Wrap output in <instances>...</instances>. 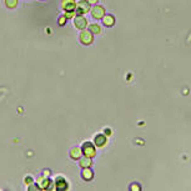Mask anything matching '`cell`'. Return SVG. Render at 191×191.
Instances as JSON below:
<instances>
[{
	"label": "cell",
	"mask_w": 191,
	"mask_h": 191,
	"mask_svg": "<svg viewBox=\"0 0 191 191\" xmlns=\"http://www.w3.org/2000/svg\"><path fill=\"white\" fill-rule=\"evenodd\" d=\"M81 152H83L85 156H88V157H91V159H93V157L96 155V149H95V146H94L91 142L86 141V142L83 145Z\"/></svg>",
	"instance_id": "1"
},
{
	"label": "cell",
	"mask_w": 191,
	"mask_h": 191,
	"mask_svg": "<svg viewBox=\"0 0 191 191\" xmlns=\"http://www.w3.org/2000/svg\"><path fill=\"white\" fill-rule=\"evenodd\" d=\"M89 10H90V4L86 0H81V1H79V4H76L75 14L76 15H83L85 13H89Z\"/></svg>",
	"instance_id": "2"
},
{
	"label": "cell",
	"mask_w": 191,
	"mask_h": 191,
	"mask_svg": "<svg viewBox=\"0 0 191 191\" xmlns=\"http://www.w3.org/2000/svg\"><path fill=\"white\" fill-rule=\"evenodd\" d=\"M80 41L84 44V45H90L93 41H94V35L89 31V30H83L80 33Z\"/></svg>",
	"instance_id": "3"
},
{
	"label": "cell",
	"mask_w": 191,
	"mask_h": 191,
	"mask_svg": "<svg viewBox=\"0 0 191 191\" xmlns=\"http://www.w3.org/2000/svg\"><path fill=\"white\" fill-rule=\"evenodd\" d=\"M74 25H75L76 29H79V30H84V29L88 26V20H86L84 16L78 15V16L74 18Z\"/></svg>",
	"instance_id": "4"
},
{
	"label": "cell",
	"mask_w": 191,
	"mask_h": 191,
	"mask_svg": "<svg viewBox=\"0 0 191 191\" xmlns=\"http://www.w3.org/2000/svg\"><path fill=\"white\" fill-rule=\"evenodd\" d=\"M68 188H69V184L66 183V180H65L64 178L58 176V178L55 179V189H56V190L65 191V190H68Z\"/></svg>",
	"instance_id": "5"
},
{
	"label": "cell",
	"mask_w": 191,
	"mask_h": 191,
	"mask_svg": "<svg viewBox=\"0 0 191 191\" xmlns=\"http://www.w3.org/2000/svg\"><path fill=\"white\" fill-rule=\"evenodd\" d=\"M51 185H53V183L48 178H40L38 181V186L41 190H49V189H51Z\"/></svg>",
	"instance_id": "6"
},
{
	"label": "cell",
	"mask_w": 191,
	"mask_h": 191,
	"mask_svg": "<svg viewBox=\"0 0 191 191\" xmlns=\"http://www.w3.org/2000/svg\"><path fill=\"white\" fill-rule=\"evenodd\" d=\"M61 6L65 11H75L76 8V1L75 0H63Z\"/></svg>",
	"instance_id": "7"
},
{
	"label": "cell",
	"mask_w": 191,
	"mask_h": 191,
	"mask_svg": "<svg viewBox=\"0 0 191 191\" xmlns=\"http://www.w3.org/2000/svg\"><path fill=\"white\" fill-rule=\"evenodd\" d=\"M91 15L95 19H101L105 15V9L101 5H96V6L93 8V10H91Z\"/></svg>",
	"instance_id": "8"
},
{
	"label": "cell",
	"mask_w": 191,
	"mask_h": 191,
	"mask_svg": "<svg viewBox=\"0 0 191 191\" xmlns=\"http://www.w3.org/2000/svg\"><path fill=\"white\" fill-rule=\"evenodd\" d=\"M94 142H95V145L97 146V147H104V146L106 145V142H107V136L100 134V135H97V136L95 137Z\"/></svg>",
	"instance_id": "9"
},
{
	"label": "cell",
	"mask_w": 191,
	"mask_h": 191,
	"mask_svg": "<svg viewBox=\"0 0 191 191\" xmlns=\"http://www.w3.org/2000/svg\"><path fill=\"white\" fill-rule=\"evenodd\" d=\"M102 23H104V25L105 26H112L114 24H115V18H114V15H104L102 18Z\"/></svg>",
	"instance_id": "10"
},
{
	"label": "cell",
	"mask_w": 191,
	"mask_h": 191,
	"mask_svg": "<svg viewBox=\"0 0 191 191\" xmlns=\"http://www.w3.org/2000/svg\"><path fill=\"white\" fill-rule=\"evenodd\" d=\"M79 165H80L81 168H90V166L93 165L91 157H88V156H85V157H80V160H79Z\"/></svg>",
	"instance_id": "11"
},
{
	"label": "cell",
	"mask_w": 191,
	"mask_h": 191,
	"mask_svg": "<svg viewBox=\"0 0 191 191\" xmlns=\"http://www.w3.org/2000/svg\"><path fill=\"white\" fill-rule=\"evenodd\" d=\"M83 179L84 180H86V181H89V180H91L93 178H94V173L91 171V169L90 168H84V170H83Z\"/></svg>",
	"instance_id": "12"
},
{
	"label": "cell",
	"mask_w": 191,
	"mask_h": 191,
	"mask_svg": "<svg viewBox=\"0 0 191 191\" xmlns=\"http://www.w3.org/2000/svg\"><path fill=\"white\" fill-rule=\"evenodd\" d=\"M81 155H83V152H81V149H79V147H74L70 150V156L74 160H79L81 157Z\"/></svg>",
	"instance_id": "13"
},
{
	"label": "cell",
	"mask_w": 191,
	"mask_h": 191,
	"mask_svg": "<svg viewBox=\"0 0 191 191\" xmlns=\"http://www.w3.org/2000/svg\"><path fill=\"white\" fill-rule=\"evenodd\" d=\"M89 31H90L93 35H99V34L101 33V28H100V25H97V24H90V25H89Z\"/></svg>",
	"instance_id": "14"
},
{
	"label": "cell",
	"mask_w": 191,
	"mask_h": 191,
	"mask_svg": "<svg viewBox=\"0 0 191 191\" xmlns=\"http://www.w3.org/2000/svg\"><path fill=\"white\" fill-rule=\"evenodd\" d=\"M5 5H6L8 8L13 9V8H15V6L18 5V0H5Z\"/></svg>",
	"instance_id": "15"
},
{
	"label": "cell",
	"mask_w": 191,
	"mask_h": 191,
	"mask_svg": "<svg viewBox=\"0 0 191 191\" xmlns=\"http://www.w3.org/2000/svg\"><path fill=\"white\" fill-rule=\"evenodd\" d=\"M74 15H76L75 11H65V18L66 19H73Z\"/></svg>",
	"instance_id": "16"
},
{
	"label": "cell",
	"mask_w": 191,
	"mask_h": 191,
	"mask_svg": "<svg viewBox=\"0 0 191 191\" xmlns=\"http://www.w3.org/2000/svg\"><path fill=\"white\" fill-rule=\"evenodd\" d=\"M66 20H68V19L65 18V15H63V16H60V18H59V20H58V23H59V25H61V26H63V25H65V23H66Z\"/></svg>",
	"instance_id": "17"
},
{
	"label": "cell",
	"mask_w": 191,
	"mask_h": 191,
	"mask_svg": "<svg viewBox=\"0 0 191 191\" xmlns=\"http://www.w3.org/2000/svg\"><path fill=\"white\" fill-rule=\"evenodd\" d=\"M24 181H25V184H26V185H31V184H33V179H31L30 176L25 178V180H24Z\"/></svg>",
	"instance_id": "18"
},
{
	"label": "cell",
	"mask_w": 191,
	"mask_h": 191,
	"mask_svg": "<svg viewBox=\"0 0 191 191\" xmlns=\"http://www.w3.org/2000/svg\"><path fill=\"white\" fill-rule=\"evenodd\" d=\"M130 189H131L132 191H139L140 190V186H139L137 184H132V186H131Z\"/></svg>",
	"instance_id": "19"
},
{
	"label": "cell",
	"mask_w": 191,
	"mask_h": 191,
	"mask_svg": "<svg viewBox=\"0 0 191 191\" xmlns=\"http://www.w3.org/2000/svg\"><path fill=\"white\" fill-rule=\"evenodd\" d=\"M29 190H40V189H39V186H34V184H31V185H29Z\"/></svg>",
	"instance_id": "20"
},
{
	"label": "cell",
	"mask_w": 191,
	"mask_h": 191,
	"mask_svg": "<svg viewBox=\"0 0 191 191\" xmlns=\"http://www.w3.org/2000/svg\"><path fill=\"white\" fill-rule=\"evenodd\" d=\"M48 176H50V171L45 170V171H44V178H48Z\"/></svg>",
	"instance_id": "21"
},
{
	"label": "cell",
	"mask_w": 191,
	"mask_h": 191,
	"mask_svg": "<svg viewBox=\"0 0 191 191\" xmlns=\"http://www.w3.org/2000/svg\"><path fill=\"white\" fill-rule=\"evenodd\" d=\"M97 1H99V0H88L89 4H97Z\"/></svg>",
	"instance_id": "22"
},
{
	"label": "cell",
	"mask_w": 191,
	"mask_h": 191,
	"mask_svg": "<svg viewBox=\"0 0 191 191\" xmlns=\"http://www.w3.org/2000/svg\"><path fill=\"white\" fill-rule=\"evenodd\" d=\"M105 134H106V136H107V135H110V134H111V130L106 129V130H105Z\"/></svg>",
	"instance_id": "23"
}]
</instances>
